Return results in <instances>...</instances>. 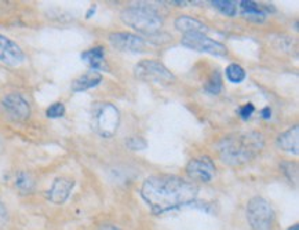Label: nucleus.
Here are the masks:
<instances>
[{
  "instance_id": "f257e3e1",
  "label": "nucleus",
  "mask_w": 299,
  "mask_h": 230,
  "mask_svg": "<svg viewBox=\"0 0 299 230\" xmlns=\"http://www.w3.org/2000/svg\"><path fill=\"white\" fill-rule=\"evenodd\" d=\"M198 194L197 185L175 175H153L143 181L141 197L153 214H164L190 206Z\"/></svg>"
},
{
  "instance_id": "f03ea898",
  "label": "nucleus",
  "mask_w": 299,
  "mask_h": 230,
  "mask_svg": "<svg viewBox=\"0 0 299 230\" xmlns=\"http://www.w3.org/2000/svg\"><path fill=\"white\" fill-rule=\"evenodd\" d=\"M265 146L262 134L257 131L240 133L228 135L216 145V150L225 164L228 166H243L262 152Z\"/></svg>"
},
{
  "instance_id": "7ed1b4c3",
  "label": "nucleus",
  "mask_w": 299,
  "mask_h": 230,
  "mask_svg": "<svg viewBox=\"0 0 299 230\" xmlns=\"http://www.w3.org/2000/svg\"><path fill=\"white\" fill-rule=\"evenodd\" d=\"M121 21L146 36H155L163 27V18L146 7H129L121 13Z\"/></svg>"
},
{
  "instance_id": "20e7f679",
  "label": "nucleus",
  "mask_w": 299,
  "mask_h": 230,
  "mask_svg": "<svg viewBox=\"0 0 299 230\" xmlns=\"http://www.w3.org/2000/svg\"><path fill=\"white\" fill-rule=\"evenodd\" d=\"M120 124V112L111 102H99L92 108V130L102 137L111 138L116 134Z\"/></svg>"
},
{
  "instance_id": "39448f33",
  "label": "nucleus",
  "mask_w": 299,
  "mask_h": 230,
  "mask_svg": "<svg viewBox=\"0 0 299 230\" xmlns=\"http://www.w3.org/2000/svg\"><path fill=\"white\" fill-rule=\"evenodd\" d=\"M245 215L250 227L253 230H273L276 215L266 198L261 196L250 198L245 208Z\"/></svg>"
},
{
  "instance_id": "423d86ee",
  "label": "nucleus",
  "mask_w": 299,
  "mask_h": 230,
  "mask_svg": "<svg viewBox=\"0 0 299 230\" xmlns=\"http://www.w3.org/2000/svg\"><path fill=\"white\" fill-rule=\"evenodd\" d=\"M135 78L143 82H152V83L170 84L175 80L174 74L167 69L164 65L159 61L145 60L135 65L134 68Z\"/></svg>"
},
{
  "instance_id": "0eeeda50",
  "label": "nucleus",
  "mask_w": 299,
  "mask_h": 230,
  "mask_svg": "<svg viewBox=\"0 0 299 230\" xmlns=\"http://www.w3.org/2000/svg\"><path fill=\"white\" fill-rule=\"evenodd\" d=\"M182 46L188 47L190 50L200 51V53H207L215 57H225L228 56V48L222 43L215 42L204 33H189L184 35L182 37Z\"/></svg>"
},
{
  "instance_id": "6e6552de",
  "label": "nucleus",
  "mask_w": 299,
  "mask_h": 230,
  "mask_svg": "<svg viewBox=\"0 0 299 230\" xmlns=\"http://www.w3.org/2000/svg\"><path fill=\"white\" fill-rule=\"evenodd\" d=\"M186 174L192 181L207 184L215 176V164L208 156L194 157L186 166Z\"/></svg>"
},
{
  "instance_id": "1a4fd4ad",
  "label": "nucleus",
  "mask_w": 299,
  "mask_h": 230,
  "mask_svg": "<svg viewBox=\"0 0 299 230\" xmlns=\"http://www.w3.org/2000/svg\"><path fill=\"white\" fill-rule=\"evenodd\" d=\"M2 108L6 115L14 121H25L31 116V106L28 101L17 92L6 95L2 99Z\"/></svg>"
},
{
  "instance_id": "9d476101",
  "label": "nucleus",
  "mask_w": 299,
  "mask_h": 230,
  "mask_svg": "<svg viewBox=\"0 0 299 230\" xmlns=\"http://www.w3.org/2000/svg\"><path fill=\"white\" fill-rule=\"evenodd\" d=\"M109 42L116 50L124 53H142L146 43L138 35L129 32H116L109 35Z\"/></svg>"
},
{
  "instance_id": "9b49d317",
  "label": "nucleus",
  "mask_w": 299,
  "mask_h": 230,
  "mask_svg": "<svg viewBox=\"0 0 299 230\" xmlns=\"http://www.w3.org/2000/svg\"><path fill=\"white\" fill-rule=\"evenodd\" d=\"M25 54L21 47L9 37L0 35V62L9 65V66H18L23 64Z\"/></svg>"
},
{
  "instance_id": "f8f14e48",
  "label": "nucleus",
  "mask_w": 299,
  "mask_h": 230,
  "mask_svg": "<svg viewBox=\"0 0 299 230\" xmlns=\"http://www.w3.org/2000/svg\"><path fill=\"white\" fill-rule=\"evenodd\" d=\"M74 188V181L70 178H56L53 181L50 189L46 192L47 200L53 204H64L68 198H69L70 193Z\"/></svg>"
},
{
  "instance_id": "ddd939ff",
  "label": "nucleus",
  "mask_w": 299,
  "mask_h": 230,
  "mask_svg": "<svg viewBox=\"0 0 299 230\" xmlns=\"http://www.w3.org/2000/svg\"><path fill=\"white\" fill-rule=\"evenodd\" d=\"M277 146L284 152L298 155L299 153V127L294 125L292 129L287 130L277 137Z\"/></svg>"
},
{
  "instance_id": "4468645a",
  "label": "nucleus",
  "mask_w": 299,
  "mask_h": 230,
  "mask_svg": "<svg viewBox=\"0 0 299 230\" xmlns=\"http://www.w3.org/2000/svg\"><path fill=\"white\" fill-rule=\"evenodd\" d=\"M239 5L244 18L254 21V22H262L263 19L266 18L267 11L265 6L259 5L257 2H251V0H243Z\"/></svg>"
},
{
  "instance_id": "2eb2a0df",
  "label": "nucleus",
  "mask_w": 299,
  "mask_h": 230,
  "mask_svg": "<svg viewBox=\"0 0 299 230\" xmlns=\"http://www.w3.org/2000/svg\"><path fill=\"white\" fill-rule=\"evenodd\" d=\"M82 60L91 68L92 70H104L106 69L105 62V48L101 46L92 47L90 50L82 53Z\"/></svg>"
},
{
  "instance_id": "dca6fc26",
  "label": "nucleus",
  "mask_w": 299,
  "mask_h": 230,
  "mask_svg": "<svg viewBox=\"0 0 299 230\" xmlns=\"http://www.w3.org/2000/svg\"><path fill=\"white\" fill-rule=\"evenodd\" d=\"M102 82V74L95 72V70H90L87 73L79 76L78 79H74L73 83H72V91L74 92H82L87 91L90 88L97 87L98 84Z\"/></svg>"
},
{
  "instance_id": "f3484780",
  "label": "nucleus",
  "mask_w": 299,
  "mask_h": 230,
  "mask_svg": "<svg viewBox=\"0 0 299 230\" xmlns=\"http://www.w3.org/2000/svg\"><path fill=\"white\" fill-rule=\"evenodd\" d=\"M175 28L177 31H180L184 35H189V33H204L207 31L206 23H203L202 21H198L192 17H180V18L175 19Z\"/></svg>"
},
{
  "instance_id": "a211bd4d",
  "label": "nucleus",
  "mask_w": 299,
  "mask_h": 230,
  "mask_svg": "<svg viewBox=\"0 0 299 230\" xmlns=\"http://www.w3.org/2000/svg\"><path fill=\"white\" fill-rule=\"evenodd\" d=\"M14 186L17 188L21 194H29L32 193L35 188H36V182L33 180V176L28 172H18L14 180Z\"/></svg>"
},
{
  "instance_id": "6ab92c4d",
  "label": "nucleus",
  "mask_w": 299,
  "mask_h": 230,
  "mask_svg": "<svg viewBox=\"0 0 299 230\" xmlns=\"http://www.w3.org/2000/svg\"><path fill=\"white\" fill-rule=\"evenodd\" d=\"M211 5L214 9H216L226 17H235L237 13V3L232 0H215V2H211Z\"/></svg>"
},
{
  "instance_id": "aec40b11",
  "label": "nucleus",
  "mask_w": 299,
  "mask_h": 230,
  "mask_svg": "<svg viewBox=\"0 0 299 230\" xmlns=\"http://www.w3.org/2000/svg\"><path fill=\"white\" fill-rule=\"evenodd\" d=\"M226 79L229 80L230 83H241L244 79H245V70L237 64H230L226 68Z\"/></svg>"
},
{
  "instance_id": "412c9836",
  "label": "nucleus",
  "mask_w": 299,
  "mask_h": 230,
  "mask_svg": "<svg viewBox=\"0 0 299 230\" xmlns=\"http://www.w3.org/2000/svg\"><path fill=\"white\" fill-rule=\"evenodd\" d=\"M204 90L208 92V94H212V95H216L219 94L222 90V79L219 72H212V74L208 78V80L204 84Z\"/></svg>"
},
{
  "instance_id": "4be33fe9",
  "label": "nucleus",
  "mask_w": 299,
  "mask_h": 230,
  "mask_svg": "<svg viewBox=\"0 0 299 230\" xmlns=\"http://www.w3.org/2000/svg\"><path fill=\"white\" fill-rule=\"evenodd\" d=\"M46 115L48 119H60L65 115V106L62 102H54L47 108Z\"/></svg>"
},
{
  "instance_id": "5701e85b",
  "label": "nucleus",
  "mask_w": 299,
  "mask_h": 230,
  "mask_svg": "<svg viewBox=\"0 0 299 230\" xmlns=\"http://www.w3.org/2000/svg\"><path fill=\"white\" fill-rule=\"evenodd\" d=\"M126 146L131 150H143L147 146V142L142 137H130L126 141Z\"/></svg>"
},
{
  "instance_id": "b1692460",
  "label": "nucleus",
  "mask_w": 299,
  "mask_h": 230,
  "mask_svg": "<svg viewBox=\"0 0 299 230\" xmlns=\"http://www.w3.org/2000/svg\"><path fill=\"white\" fill-rule=\"evenodd\" d=\"M254 111H255V108H254L253 104H245V105L240 106L239 115L243 120H248L253 116Z\"/></svg>"
},
{
  "instance_id": "393cba45",
  "label": "nucleus",
  "mask_w": 299,
  "mask_h": 230,
  "mask_svg": "<svg viewBox=\"0 0 299 230\" xmlns=\"http://www.w3.org/2000/svg\"><path fill=\"white\" fill-rule=\"evenodd\" d=\"M7 221V210H6L5 204L0 200V225H3Z\"/></svg>"
},
{
  "instance_id": "a878e982",
  "label": "nucleus",
  "mask_w": 299,
  "mask_h": 230,
  "mask_svg": "<svg viewBox=\"0 0 299 230\" xmlns=\"http://www.w3.org/2000/svg\"><path fill=\"white\" fill-rule=\"evenodd\" d=\"M261 115H262V119L269 120L271 117V109L269 108V106H266V108H263L262 112H261Z\"/></svg>"
},
{
  "instance_id": "bb28decb",
  "label": "nucleus",
  "mask_w": 299,
  "mask_h": 230,
  "mask_svg": "<svg viewBox=\"0 0 299 230\" xmlns=\"http://www.w3.org/2000/svg\"><path fill=\"white\" fill-rule=\"evenodd\" d=\"M98 230H120L119 227H116L115 225H111V223H105V225L99 226Z\"/></svg>"
},
{
  "instance_id": "cd10ccee",
  "label": "nucleus",
  "mask_w": 299,
  "mask_h": 230,
  "mask_svg": "<svg viewBox=\"0 0 299 230\" xmlns=\"http://www.w3.org/2000/svg\"><path fill=\"white\" fill-rule=\"evenodd\" d=\"M287 230H299V225H298V223H295V225H292L291 227H288Z\"/></svg>"
}]
</instances>
